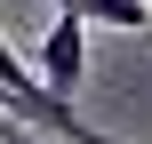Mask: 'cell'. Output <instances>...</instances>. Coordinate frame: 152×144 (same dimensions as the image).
<instances>
[{
    "instance_id": "obj_4",
    "label": "cell",
    "mask_w": 152,
    "mask_h": 144,
    "mask_svg": "<svg viewBox=\"0 0 152 144\" xmlns=\"http://www.w3.org/2000/svg\"><path fill=\"white\" fill-rule=\"evenodd\" d=\"M144 8H152V0H144Z\"/></svg>"
},
{
    "instance_id": "obj_2",
    "label": "cell",
    "mask_w": 152,
    "mask_h": 144,
    "mask_svg": "<svg viewBox=\"0 0 152 144\" xmlns=\"http://www.w3.org/2000/svg\"><path fill=\"white\" fill-rule=\"evenodd\" d=\"M64 16H80V24H112V32H152V8L144 0H56Z\"/></svg>"
},
{
    "instance_id": "obj_1",
    "label": "cell",
    "mask_w": 152,
    "mask_h": 144,
    "mask_svg": "<svg viewBox=\"0 0 152 144\" xmlns=\"http://www.w3.org/2000/svg\"><path fill=\"white\" fill-rule=\"evenodd\" d=\"M40 80L72 104L80 96V80H88V40H80V16H64L56 8V24H48V40H40Z\"/></svg>"
},
{
    "instance_id": "obj_3",
    "label": "cell",
    "mask_w": 152,
    "mask_h": 144,
    "mask_svg": "<svg viewBox=\"0 0 152 144\" xmlns=\"http://www.w3.org/2000/svg\"><path fill=\"white\" fill-rule=\"evenodd\" d=\"M0 136H16V112H8V104H0Z\"/></svg>"
}]
</instances>
